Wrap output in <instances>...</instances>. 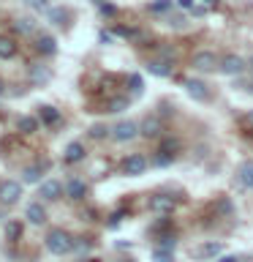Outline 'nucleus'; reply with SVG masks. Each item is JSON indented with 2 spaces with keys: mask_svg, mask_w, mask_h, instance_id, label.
Returning a JSON list of instances; mask_svg holds the SVG:
<instances>
[{
  "mask_svg": "<svg viewBox=\"0 0 253 262\" xmlns=\"http://www.w3.org/2000/svg\"><path fill=\"white\" fill-rule=\"evenodd\" d=\"M46 249L52 251V254H68L73 249V237L65 232V229H52V232L46 235Z\"/></svg>",
  "mask_w": 253,
  "mask_h": 262,
  "instance_id": "f257e3e1",
  "label": "nucleus"
},
{
  "mask_svg": "<svg viewBox=\"0 0 253 262\" xmlns=\"http://www.w3.org/2000/svg\"><path fill=\"white\" fill-rule=\"evenodd\" d=\"M144 169H147V159L142 153H131V156H125V159L120 161V172H122V175H128V178L142 175Z\"/></svg>",
  "mask_w": 253,
  "mask_h": 262,
  "instance_id": "f03ea898",
  "label": "nucleus"
},
{
  "mask_svg": "<svg viewBox=\"0 0 253 262\" xmlns=\"http://www.w3.org/2000/svg\"><path fill=\"white\" fill-rule=\"evenodd\" d=\"M19 196H22V186L16 183V180H3V183H0V202L3 205L19 202Z\"/></svg>",
  "mask_w": 253,
  "mask_h": 262,
  "instance_id": "7ed1b4c3",
  "label": "nucleus"
},
{
  "mask_svg": "<svg viewBox=\"0 0 253 262\" xmlns=\"http://www.w3.org/2000/svg\"><path fill=\"white\" fill-rule=\"evenodd\" d=\"M139 128L136 123H131V120H122V123H117V126L112 128V137L117 139V142H131V139H134L136 134H139Z\"/></svg>",
  "mask_w": 253,
  "mask_h": 262,
  "instance_id": "20e7f679",
  "label": "nucleus"
},
{
  "mask_svg": "<svg viewBox=\"0 0 253 262\" xmlns=\"http://www.w3.org/2000/svg\"><path fill=\"white\" fill-rule=\"evenodd\" d=\"M218 69L223 71V74H229V77H237V74H240V71L245 69V60H242L240 55H226L223 60H220Z\"/></svg>",
  "mask_w": 253,
  "mask_h": 262,
  "instance_id": "39448f33",
  "label": "nucleus"
},
{
  "mask_svg": "<svg viewBox=\"0 0 253 262\" xmlns=\"http://www.w3.org/2000/svg\"><path fill=\"white\" fill-rule=\"evenodd\" d=\"M185 90H188V96H191V98H196V101L210 98V90H207V85H204L201 79H185Z\"/></svg>",
  "mask_w": 253,
  "mask_h": 262,
  "instance_id": "423d86ee",
  "label": "nucleus"
},
{
  "mask_svg": "<svg viewBox=\"0 0 253 262\" xmlns=\"http://www.w3.org/2000/svg\"><path fill=\"white\" fill-rule=\"evenodd\" d=\"M193 69H199V71H212V69H218V57L212 55V52H199L193 57Z\"/></svg>",
  "mask_w": 253,
  "mask_h": 262,
  "instance_id": "0eeeda50",
  "label": "nucleus"
},
{
  "mask_svg": "<svg viewBox=\"0 0 253 262\" xmlns=\"http://www.w3.org/2000/svg\"><path fill=\"white\" fill-rule=\"evenodd\" d=\"M24 216L30 219V224L41 227V224L46 221V210H44V205H41V202H30V205H28V210H24Z\"/></svg>",
  "mask_w": 253,
  "mask_h": 262,
  "instance_id": "6e6552de",
  "label": "nucleus"
},
{
  "mask_svg": "<svg viewBox=\"0 0 253 262\" xmlns=\"http://www.w3.org/2000/svg\"><path fill=\"white\" fill-rule=\"evenodd\" d=\"M139 128H142V134H144V137H158L161 131H163L161 120L155 118V115H147V118L142 120V126H139Z\"/></svg>",
  "mask_w": 253,
  "mask_h": 262,
  "instance_id": "1a4fd4ad",
  "label": "nucleus"
},
{
  "mask_svg": "<svg viewBox=\"0 0 253 262\" xmlns=\"http://www.w3.org/2000/svg\"><path fill=\"white\" fill-rule=\"evenodd\" d=\"M65 191H68L71 200H82V196L87 194V186H85V180H79V178H71L68 180V186H65Z\"/></svg>",
  "mask_w": 253,
  "mask_h": 262,
  "instance_id": "9d476101",
  "label": "nucleus"
},
{
  "mask_svg": "<svg viewBox=\"0 0 253 262\" xmlns=\"http://www.w3.org/2000/svg\"><path fill=\"white\" fill-rule=\"evenodd\" d=\"M36 49H38L41 55H55V52H57V41H55L52 36H38Z\"/></svg>",
  "mask_w": 253,
  "mask_h": 262,
  "instance_id": "9b49d317",
  "label": "nucleus"
},
{
  "mask_svg": "<svg viewBox=\"0 0 253 262\" xmlns=\"http://www.w3.org/2000/svg\"><path fill=\"white\" fill-rule=\"evenodd\" d=\"M60 191H63V186L57 183V180H49V183L41 186L38 196H44V200H57V196H60Z\"/></svg>",
  "mask_w": 253,
  "mask_h": 262,
  "instance_id": "f8f14e48",
  "label": "nucleus"
},
{
  "mask_svg": "<svg viewBox=\"0 0 253 262\" xmlns=\"http://www.w3.org/2000/svg\"><path fill=\"white\" fill-rule=\"evenodd\" d=\"M237 178H240V183L245 188H253V161H245L240 167V172H237Z\"/></svg>",
  "mask_w": 253,
  "mask_h": 262,
  "instance_id": "ddd939ff",
  "label": "nucleus"
},
{
  "mask_svg": "<svg viewBox=\"0 0 253 262\" xmlns=\"http://www.w3.org/2000/svg\"><path fill=\"white\" fill-rule=\"evenodd\" d=\"M85 159V147H82L79 142H71L68 147H65V161L73 164V161H82Z\"/></svg>",
  "mask_w": 253,
  "mask_h": 262,
  "instance_id": "4468645a",
  "label": "nucleus"
},
{
  "mask_svg": "<svg viewBox=\"0 0 253 262\" xmlns=\"http://www.w3.org/2000/svg\"><path fill=\"white\" fill-rule=\"evenodd\" d=\"M28 77H30V82H46L49 79V69H46V66H41V63H36V66H30Z\"/></svg>",
  "mask_w": 253,
  "mask_h": 262,
  "instance_id": "2eb2a0df",
  "label": "nucleus"
},
{
  "mask_svg": "<svg viewBox=\"0 0 253 262\" xmlns=\"http://www.w3.org/2000/svg\"><path fill=\"white\" fill-rule=\"evenodd\" d=\"M150 71L158 74V77H169L171 74V60L166 57V60H150Z\"/></svg>",
  "mask_w": 253,
  "mask_h": 262,
  "instance_id": "dca6fc26",
  "label": "nucleus"
},
{
  "mask_svg": "<svg viewBox=\"0 0 253 262\" xmlns=\"http://www.w3.org/2000/svg\"><path fill=\"white\" fill-rule=\"evenodd\" d=\"M46 164H36V167H28L24 169V183H38L41 175H44Z\"/></svg>",
  "mask_w": 253,
  "mask_h": 262,
  "instance_id": "f3484780",
  "label": "nucleus"
},
{
  "mask_svg": "<svg viewBox=\"0 0 253 262\" xmlns=\"http://www.w3.org/2000/svg\"><path fill=\"white\" fill-rule=\"evenodd\" d=\"M38 115H41V120H44L46 126H52V123H60V112H57L55 106H41Z\"/></svg>",
  "mask_w": 253,
  "mask_h": 262,
  "instance_id": "a211bd4d",
  "label": "nucleus"
},
{
  "mask_svg": "<svg viewBox=\"0 0 253 262\" xmlns=\"http://www.w3.org/2000/svg\"><path fill=\"white\" fill-rule=\"evenodd\" d=\"M220 249H223L220 243H207V246H199V249H196V257H215V254H220Z\"/></svg>",
  "mask_w": 253,
  "mask_h": 262,
  "instance_id": "6ab92c4d",
  "label": "nucleus"
},
{
  "mask_svg": "<svg viewBox=\"0 0 253 262\" xmlns=\"http://www.w3.org/2000/svg\"><path fill=\"white\" fill-rule=\"evenodd\" d=\"M14 52H16V44H14V41L0 36V57H14Z\"/></svg>",
  "mask_w": 253,
  "mask_h": 262,
  "instance_id": "aec40b11",
  "label": "nucleus"
},
{
  "mask_svg": "<svg viewBox=\"0 0 253 262\" xmlns=\"http://www.w3.org/2000/svg\"><path fill=\"white\" fill-rule=\"evenodd\" d=\"M171 208H174V200H169V196H155V200H153V210H163V213H166Z\"/></svg>",
  "mask_w": 253,
  "mask_h": 262,
  "instance_id": "412c9836",
  "label": "nucleus"
},
{
  "mask_svg": "<svg viewBox=\"0 0 253 262\" xmlns=\"http://www.w3.org/2000/svg\"><path fill=\"white\" fill-rule=\"evenodd\" d=\"M128 90H131V93H142V90H144V79L139 77V74H131V77H128Z\"/></svg>",
  "mask_w": 253,
  "mask_h": 262,
  "instance_id": "4be33fe9",
  "label": "nucleus"
},
{
  "mask_svg": "<svg viewBox=\"0 0 253 262\" xmlns=\"http://www.w3.org/2000/svg\"><path fill=\"white\" fill-rule=\"evenodd\" d=\"M16 126H19V131H24V134H33V131H36V126H38V120H36V118H19V123H16Z\"/></svg>",
  "mask_w": 253,
  "mask_h": 262,
  "instance_id": "5701e85b",
  "label": "nucleus"
},
{
  "mask_svg": "<svg viewBox=\"0 0 253 262\" xmlns=\"http://www.w3.org/2000/svg\"><path fill=\"white\" fill-rule=\"evenodd\" d=\"M128 106V98H114V101H109V106H106L104 112H122Z\"/></svg>",
  "mask_w": 253,
  "mask_h": 262,
  "instance_id": "b1692460",
  "label": "nucleus"
},
{
  "mask_svg": "<svg viewBox=\"0 0 253 262\" xmlns=\"http://www.w3.org/2000/svg\"><path fill=\"white\" fill-rule=\"evenodd\" d=\"M169 8H171V0H155V3H150V11H155V14L169 11Z\"/></svg>",
  "mask_w": 253,
  "mask_h": 262,
  "instance_id": "393cba45",
  "label": "nucleus"
},
{
  "mask_svg": "<svg viewBox=\"0 0 253 262\" xmlns=\"http://www.w3.org/2000/svg\"><path fill=\"white\" fill-rule=\"evenodd\" d=\"M171 161H174V156H171V153H161L158 150V156H155V164H158V167H169Z\"/></svg>",
  "mask_w": 253,
  "mask_h": 262,
  "instance_id": "a878e982",
  "label": "nucleus"
},
{
  "mask_svg": "<svg viewBox=\"0 0 253 262\" xmlns=\"http://www.w3.org/2000/svg\"><path fill=\"white\" fill-rule=\"evenodd\" d=\"M153 259H155V262H174V257H171L169 251H161V249L153 251Z\"/></svg>",
  "mask_w": 253,
  "mask_h": 262,
  "instance_id": "bb28decb",
  "label": "nucleus"
},
{
  "mask_svg": "<svg viewBox=\"0 0 253 262\" xmlns=\"http://www.w3.org/2000/svg\"><path fill=\"white\" fill-rule=\"evenodd\" d=\"M174 150H177V139H163V142H161V153H171V156H174Z\"/></svg>",
  "mask_w": 253,
  "mask_h": 262,
  "instance_id": "cd10ccee",
  "label": "nucleus"
},
{
  "mask_svg": "<svg viewBox=\"0 0 253 262\" xmlns=\"http://www.w3.org/2000/svg\"><path fill=\"white\" fill-rule=\"evenodd\" d=\"M106 131H109V128H106V126H93V128L87 131V134L93 137V139H104V137H106Z\"/></svg>",
  "mask_w": 253,
  "mask_h": 262,
  "instance_id": "c85d7f7f",
  "label": "nucleus"
},
{
  "mask_svg": "<svg viewBox=\"0 0 253 262\" xmlns=\"http://www.w3.org/2000/svg\"><path fill=\"white\" fill-rule=\"evenodd\" d=\"M49 16H52V19H57L60 25H65V19H68V14H65L63 8H52V11H49Z\"/></svg>",
  "mask_w": 253,
  "mask_h": 262,
  "instance_id": "c756f323",
  "label": "nucleus"
},
{
  "mask_svg": "<svg viewBox=\"0 0 253 262\" xmlns=\"http://www.w3.org/2000/svg\"><path fill=\"white\" fill-rule=\"evenodd\" d=\"M16 30H19V33H30V30H33V22L19 19V22H16Z\"/></svg>",
  "mask_w": 253,
  "mask_h": 262,
  "instance_id": "7c9ffc66",
  "label": "nucleus"
},
{
  "mask_svg": "<svg viewBox=\"0 0 253 262\" xmlns=\"http://www.w3.org/2000/svg\"><path fill=\"white\" fill-rule=\"evenodd\" d=\"M8 235H11V237H19V224H11V227H8Z\"/></svg>",
  "mask_w": 253,
  "mask_h": 262,
  "instance_id": "2f4dec72",
  "label": "nucleus"
},
{
  "mask_svg": "<svg viewBox=\"0 0 253 262\" xmlns=\"http://www.w3.org/2000/svg\"><path fill=\"white\" fill-rule=\"evenodd\" d=\"M220 262H240V257H234V254H229V257H220Z\"/></svg>",
  "mask_w": 253,
  "mask_h": 262,
  "instance_id": "473e14b6",
  "label": "nucleus"
},
{
  "mask_svg": "<svg viewBox=\"0 0 253 262\" xmlns=\"http://www.w3.org/2000/svg\"><path fill=\"white\" fill-rule=\"evenodd\" d=\"M177 3L183 6V8H191V0H177Z\"/></svg>",
  "mask_w": 253,
  "mask_h": 262,
  "instance_id": "72a5a7b5",
  "label": "nucleus"
},
{
  "mask_svg": "<svg viewBox=\"0 0 253 262\" xmlns=\"http://www.w3.org/2000/svg\"><path fill=\"white\" fill-rule=\"evenodd\" d=\"M248 126H250V128H253V110H250V112H248Z\"/></svg>",
  "mask_w": 253,
  "mask_h": 262,
  "instance_id": "f704fd0d",
  "label": "nucleus"
},
{
  "mask_svg": "<svg viewBox=\"0 0 253 262\" xmlns=\"http://www.w3.org/2000/svg\"><path fill=\"white\" fill-rule=\"evenodd\" d=\"M0 96H3V82H0Z\"/></svg>",
  "mask_w": 253,
  "mask_h": 262,
  "instance_id": "c9c22d12",
  "label": "nucleus"
},
{
  "mask_svg": "<svg viewBox=\"0 0 253 262\" xmlns=\"http://www.w3.org/2000/svg\"><path fill=\"white\" fill-rule=\"evenodd\" d=\"M250 69H253V57H250Z\"/></svg>",
  "mask_w": 253,
  "mask_h": 262,
  "instance_id": "e433bc0d",
  "label": "nucleus"
},
{
  "mask_svg": "<svg viewBox=\"0 0 253 262\" xmlns=\"http://www.w3.org/2000/svg\"><path fill=\"white\" fill-rule=\"evenodd\" d=\"M207 3H215V0H207Z\"/></svg>",
  "mask_w": 253,
  "mask_h": 262,
  "instance_id": "4c0bfd02",
  "label": "nucleus"
},
{
  "mask_svg": "<svg viewBox=\"0 0 253 262\" xmlns=\"http://www.w3.org/2000/svg\"><path fill=\"white\" fill-rule=\"evenodd\" d=\"M125 262H131V259H125Z\"/></svg>",
  "mask_w": 253,
  "mask_h": 262,
  "instance_id": "58836bf2",
  "label": "nucleus"
}]
</instances>
